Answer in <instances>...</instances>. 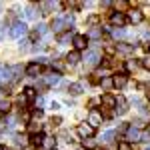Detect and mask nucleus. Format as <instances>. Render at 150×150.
<instances>
[{
    "instance_id": "1",
    "label": "nucleus",
    "mask_w": 150,
    "mask_h": 150,
    "mask_svg": "<svg viewBox=\"0 0 150 150\" xmlns=\"http://www.w3.org/2000/svg\"><path fill=\"white\" fill-rule=\"evenodd\" d=\"M72 16L70 14H64V16H60V18H54L52 24H50V28H52V32L54 34H60V32H64V30H68L70 24H72Z\"/></svg>"
},
{
    "instance_id": "2",
    "label": "nucleus",
    "mask_w": 150,
    "mask_h": 150,
    "mask_svg": "<svg viewBox=\"0 0 150 150\" xmlns=\"http://www.w3.org/2000/svg\"><path fill=\"white\" fill-rule=\"evenodd\" d=\"M102 120H104V116H102L100 110H90V114H88V124L92 128H98L102 124Z\"/></svg>"
},
{
    "instance_id": "3",
    "label": "nucleus",
    "mask_w": 150,
    "mask_h": 150,
    "mask_svg": "<svg viewBox=\"0 0 150 150\" xmlns=\"http://www.w3.org/2000/svg\"><path fill=\"white\" fill-rule=\"evenodd\" d=\"M126 14H122V12H112L110 14V24L112 26H118V28H122L124 24H126Z\"/></svg>"
},
{
    "instance_id": "4",
    "label": "nucleus",
    "mask_w": 150,
    "mask_h": 150,
    "mask_svg": "<svg viewBox=\"0 0 150 150\" xmlns=\"http://www.w3.org/2000/svg\"><path fill=\"white\" fill-rule=\"evenodd\" d=\"M84 60H86V64H90V66H96L100 60H104L102 56H100V52L98 50H88L86 52V56H84Z\"/></svg>"
},
{
    "instance_id": "5",
    "label": "nucleus",
    "mask_w": 150,
    "mask_h": 150,
    "mask_svg": "<svg viewBox=\"0 0 150 150\" xmlns=\"http://www.w3.org/2000/svg\"><path fill=\"white\" fill-rule=\"evenodd\" d=\"M76 132H78V134H80L84 140H86V138H92V136H94V128L90 126L88 122H84V124H78Z\"/></svg>"
},
{
    "instance_id": "6",
    "label": "nucleus",
    "mask_w": 150,
    "mask_h": 150,
    "mask_svg": "<svg viewBox=\"0 0 150 150\" xmlns=\"http://www.w3.org/2000/svg\"><path fill=\"white\" fill-rule=\"evenodd\" d=\"M42 74V66L38 64V62H30L28 66H26V76H32V78H38Z\"/></svg>"
},
{
    "instance_id": "7",
    "label": "nucleus",
    "mask_w": 150,
    "mask_h": 150,
    "mask_svg": "<svg viewBox=\"0 0 150 150\" xmlns=\"http://www.w3.org/2000/svg\"><path fill=\"white\" fill-rule=\"evenodd\" d=\"M74 48H76V52H80V50H86V46H88V38L84 34H76L74 36Z\"/></svg>"
},
{
    "instance_id": "8",
    "label": "nucleus",
    "mask_w": 150,
    "mask_h": 150,
    "mask_svg": "<svg viewBox=\"0 0 150 150\" xmlns=\"http://www.w3.org/2000/svg\"><path fill=\"white\" fill-rule=\"evenodd\" d=\"M138 140H142L140 130H138V128H134V126H128V130H126V142H138Z\"/></svg>"
},
{
    "instance_id": "9",
    "label": "nucleus",
    "mask_w": 150,
    "mask_h": 150,
    "mask_svg": "<svg viewBox=\"0 0 150 150\" xmlns=\"http://www.w3.org/2000/svg\"><path fill=\"white\" fill-rule=\"evenodd\" d=\"M26 30H28V28H26V24H24V22H16L10 28V36H12V38H20Z\"/></svg>"
},
{
    "instance_id": "10",
    "label": "nucleus",
    "mask_w": 150,
    "mask_h": 150,
    "mask_svg": "<svg viewBox=\"0 0 150 150\" xmlns=\"http://www.w3.org/2000/svg\"><path fill=\"white\" fill-rule=\"evenodd\" d=\"M126 18L132 24H140L142 20H144V14H142V10H128L126 12Z\"/></svg>"
},
{
    "instance_id": "11",
    "label": "nucleus",
    "mask_w": 150,
    "mask_h": 150,
    "mask_svg": "<svg viewBox=\"0 0 150 150\" xmlns=\"http://www.w3.org/2000/svg\"><path fill=\"white\" fill-rule=\"evenodd\" d=\"M112 80H114V88H124V86L128 84V74H124V72L114 74V76H112Z\"/></svg>"
},
{
    "instance_id": "12",
    "label": "nucleus",
    "mask_w": 150,
    "mask_h": 150,
    "mask_svg": "<svg viewBox=\"0 0 150 150\" xmlns=\"http://www.w3.org/2000/svg\"><path fill=\"white\" fill-rule=\"evenodd\" d=\"M126 110H128L126 98H124V96H118V98H116V112H118V114H124Z\"/></svg>"
},
{
    "instance_id": "13",
    "label": "nucleus",
    "mask_w": 150,
    "mask_h": 150,
    "mask_svg": "<svg viewBox=\"0 0 150 150\" xmlns=\"http://www.w3.org/2000/svg\"><path fill=\"white\" fill-rule=\"evenodd\" d=\"M102 106L104 108H116V96H112V94H104L102 96Z\"/></svg>"
},
{
    "instance_id": "14",
    "label": "nucleus",
    "mask_w": 150,
    "mask_h": 150,
    "mask_svg": "<svg viewBox=\"0 0 150 150\" xmlns=\"http://www.w3.org/2000/svg\"><path fill=\"white\" fill-rule=\"evenodd\" d=\"M132 50H134V46L128 44V42H118L116 44V52H120V54H130Z\"/></svg>"
},
{
    "instance_id": "15",
    "label": "nucleus",
    "mask_w": 150,
    "mask_h": 150,
    "mask_svg": "<svg viewBox=\"0 0 150 150\" xmlns=\"http://www.w3.org/2000/svg\"><path fill=\"white\" fill-rule=\"evenodd\" d=\"M60 82V72H50L46 78H44V84L46 86H52V84H58Z\"/></svg>"
},
{
    "instance_id": "16",
    "label": "nucleus",
    "mask_w": 150,
    "mask_h": 150,
    "mask_svg": "<svg viewBox=\"0 0 150 150\" xmlns=\"http://www.w3.org/2000/svg\"><path fill=\"white\" fill-rule=\"evenodd\" d=\"M112 6L116 8V12L126 14V12H128V6H130V2H126V0H118V2H112Z\"/></svg>"
},
{
    "instance_id": "17",
    "label": "nucleus",
    "mask_w": 150,
    "mask_h": 150,
    "mask_svg": "<svg viewBox=\"0 0 150 150\" xmlns=\"http://www.w3.org/2000/svg\"><path fill=\"white\" fill-rule=\"evenodd\" d=\"M78 60H80V52H76V50H72L66 54V62L68 64H78Z\"/></svg>"
},
{
    "instance_id": "18",
    "label": "nucleus",
    "mask_w": 150,
    "mask_h": 150,
    "mask_svg": "<svg viewBox=\"0 0 150 150\" xmlns=\"http://www.w3.org/2000/svg\"><path fill=\"white\" fill-rule=\"evenodd\" d=\"M100 86H102L104 90L112 88V86H114V80H112V76H102V80H100Z\"/></svg>"
},
{
    "instance_id": "19",
    "label": "nucleus",
    "mask_w": 150,
    "mask_h": 150,
    "mask_svg": "<svg viewBox=\"0 0 150 150\" xmlns=\"http://www.w3.org/2000/svg\"><path fill=\"white\" fill-rule=\"evenodd\" d=\"M70 94H74V96H78V94H82V84L80 82H74V84H70L68 86Z\"/></svg>"
},
{
    "instance_id": "20",
    "label": "nucleus",
    "mask_w": 150,
    "mask_h": 150,
    "mask_svg": "<svg viewBox=\"0 0 150 150\" xmlns=\"http://www.w3.org/2000/svg\"><path fill=\"white\" fill-rule=\"evenodd\" d=\"M102 36V28H92V30H88V34L86 38H92V40H98Z\"/></svg>"
},
{
    "instance_id": "21",
    "label": "nucleus",
    "mask_w": 150,
    "mask_h": 150,
    "mask_svg": "<svg viewBox=\"0 0 150 150\" xmlns=\"http://www.w3.org/2000/svg\"><path fill=\"white\" fill-rule=\"evenodd\" d=\"M54 146H56V140L54 138H44V142H42V148L44 150H54Z\"/></svg>"
},
{
    "instance_id": "22",
    "label": "nucleus",
    "mask_w": 150,
    "mask_h": 150,
    "mask_svg": "<svg viewBox=\"0 0 150 150\" xmlns=\"http://www.w3.org/2000/svg\"><path fill=\"white\" fill-rule=\"evenodd\" d=\"M24 96H26L28 100H36V88H32V86L24 88Z\"/></svg>"
},
{
    "instance_id": "23",
    "label": "nucleus",
    "mask_w": 150,
    "mask_h": 150,
    "mask_svg": "<svg viewBox=\"0 0 150 150\" xmlns=\"http://www.w3.org/2000/svg\"><path fill=\"white\" fill-rule=\"evenodd\" d=\"M40 8H42V10H44V14H46V12H52V10H54V8H56V4H54V2H40Z\"/></svg>"
},
{
    "instance_id": "24",
    "label": "nucleus",
    "mask_w": 150,
    "mask_h": 150,
    "mask_svg": "<svg viewBox=\"0 0 150 150\" xmlns=\"http://www.w3.org/2000/svg\"><path fill=\"white\" fill-rule=\"evenodd\" d=\"M30 142H32V144H36V146H42L44 136H42V134H32V136H30Z\"/></svg>"
},
{
    "instance_id": "25",
    "label": "nucleus",
    "mask_w": 150,
    "mask_h": 150,
    "mask_svg": "<svg viewBox=\"0 0 150 150\" xmlns=\"http://www.w3.org/2000/svg\"><path fill=\"white\" fill-rule=\"evenodd\" d=\"M10 108H12L10 100H0V112H2V114H4V112H10Z\"/></svg>"
},
{
    "instance_id": "26",
    "label": "nucleus",
    "mask_w": 150,
    "mask_h": 150,
    "mask_svg": "<svg viewBox=\"0 0 150 150\" xmlns=\"http://www.w3.org/2000/svg\"><path fill=\"white\" fill-rule=\"evenodd\" d=\"M114 138H116V132H114V130H108V132H106V134L102 136V140H104V142H112Z\"/></svg>"
},
{
    "instance_id": "27",
    "label": "nucleus",
    "mask_w": 150,
    "mask_h": 150,
    "mask_svg": "<svg viewBox=\"0 0 150 150\" xmlns=\"http://www.w3.org/2000/svg\"><path fill=\"white\" fill-rule=\"evenodd\" d=\"M28 130L32 132V134H40V130H42V124H36V122H30V126H28Z\"/></svg>"
},
{
    "instance_id": "28",
    "label": "nucleus",
    "mask_w": 150,
    "mask_h": 150,
    "mask_svg": "<svg viewBox=\"0 0 150 150\" xmlns=\"http://www.w3.org/2000/svg\"><path fill=\"white\" fill-rule=\"evenodd\" d=\"M12 74H14V80H18L20 78V74H22V66H12Z\"/></svg>"
},
{
    "instance_id": "29",
    "label": "nucleus",
    "mask_w": 150,
    "mask_h": 150,
    "mask_svg": "<svg viewBox=\"0 0 150 150\" xmlns=\"http://www.w3.org/2000/svg\"><path fill=\"white\" fill-rule=\"evenodd\" d=\"M118 150H132V146H130V142H126V140H120L118 142Z\"/></svg>"
},
{
    "instance_id": "30",
    "label": "nucleus",
    "mask_w": 150,
    "mask_h": 150,
    "mask_svg": "<svg viewBox=\"0 0 150 150\" xmlns=\"http://www.w3.org/2000/svg\"><path fill=\"white\" fill-rule=\"evenodd\" d=\"M82 146H84V148H94V140L92 138H86L84 142H82Z\"/></svg>"
},
{
    "instance_id": "31",
    "label": "nucleus",
    "mask_w": 150,
    "mask_h": 150,
    "mask_svg": "<svg viewBox=\"0 0 150 150\" xmlns=\"http://www.w3.org/2000/svg\"><path fill=\"white\" fill-rule=\"evenodd\" d=\"M26 104H28V98H26L24 94H20V96H18V106H26Z\"/></svg>"
},
{
    "instance_id": "32",
    "label": "nucleus",
    "mask_w": 150,
    "mask_h": 150,
    "mask_svg": "<svg viewBox=\"0 0 150 150\" xmlns=\"http://www.w3.org/2000/svg\"><path fill=\"white\" fill-rule=\"evenodd\" d=\"M112 34H114V38H122L124 36V30L122 28H116V30H112Z\"/></svg>"
},
{
    "instance_id": "33",
    "label": "nucleus",
    "mask_w": 150,
    "mask_h": 150,
    "mask_svg": "<svg viewBox=\"0 0 150 150\" xmlns=\"http://www.w3.org/2000/svg\"><path fill=\"white\" fill-rule=\"evenodd\" d=\"M36 32H38V34H44V32H46V24H38V26H36Z\"/></svg>"
},
{
    "instance_id": "34",
    "label": "nucleus",
    "mask_w": 150,
    "mask_h": 150,
    "mask_svg": "<svg viewBox=\"0 0 150 150\" xmlns=\"http://www.w3.org/2000/svg\"><path fill=\"white\" fill-rule=\"evenodd\" d=\"M26 14H28L30 18H34V16H36V8H34V6H30V8L26 10Z\"/></svg>"
},
{
    "instance_id": "35",
    "label": "nucleus",
    "mask_w": 150,
    "mask_h": 150,
    "mask_svg": "<svg viewBox=\"0 0 150 150\" xmlns=\"http://www.w3.org/2000/svg\"><path fill=\"white\" fill-rule=\"evenodd\" d=\"M142 66H144V68H146V70H150V56H148V58H144V60H142Z\"/></svg>"
},
{
    "instance_id": "36",
    "label": "nucleus",
    "mask_w": 150,
    "mask_h": 150,
    "mask_svg": "<svg viewBox=\"0 0 150 150\" xmlns=\"http://www.w3.org/2000/svg\"><path fill=\"white\" fill-rule=\"evenodd\" d=\"M60 122H62V118H60V116H52V124H54V126H58Z\"/></svg>"
},
{
    "instance_id": "37",
    "label": "nucleus",
    "mask_w": 150,
    "mask_h": 150,
    "mask_svg": "<svg viewBox=\"0 0 150 150\" xmlns=\"http://www.w3.org/2000/svg\"><path fill=\"white\" fill-rule=\"evenodd\" d=\"M34 120H40V118H42V110H34Z\"/></svg>"
},
{
    "instance_id": "38",
    "label": "nucleus",
    "mask_w": 150,
    "mask_h": 150,
    "mask_svg": "<svg viewBox=\"0 0 150 150\" xmlns=\"http://www.w3.org/2000/svg\"><path fill=\"white\" fill-rule=\"evenodd\" d=\"M126 68L128 70H134V68H136V62H132V60H130V62H126Z\"/></svg>"
},
{
    "instance_id": "39",
    "label": "nucleus",
    "mask_w": 150,
    "mask_h": 150,
    "mask_svg": "<svg viewBox=\"0 0 150 150\" xmlns=\"http://www.w3.org/2000/svg\"><path fill=\"white\" fill-rule=\"evenodd\" d=\"M68 38H70V32H66V34H62V36H60V42H66Z\"/></svg>"
},
{
    "instance_id": "40",
    "label": "nucleus",
    "mask_w": 150,
    "mask_h": 150,
    "mask_svg": "<svg viewBox=\"0 0 150 150\" xmlns=\"http://www.w3.org/2000/svg\"><path fill=\"white\" fill-rule=\"evenodd\" d=\"M38 36H40V34H38V32H36V30H34V32H30V38H32V40H36V38H38Z\"/></svg>"
},
{
    "instance_id": "41",
    "label": "nucleus",
    "mask_w": 150,
    "mask_h": 150,
    "mask_svg": "<svg viewBox=\"0 0 150 150\" xmlns=\"http://www.w3.org/2000/svg\"><path fill=\"white\" fill-rule=\"evenodd\" d=\"M146 134H148V136H150V124H148V128H146Z\"/></svg>"
},
{
    "instance_id": "42",
    "label": "nucleus",
    "mask_w": 150,
    "mask_h": 150,
    "mask_svg": "<svg viewBox=\"0 0 150 150\" xmlns=\"http://www.w3.org/2000/svg\"><path fill=\"white\" fill-rule=\"evenodd\" d=\"M146 98H148V100H150V90H148V92H146Z\"/></svg>"
},
{
    "instance_id": "43",
    "label": "nucleus",
    "mask_w": 150,
    "mask_h": 150,
    "mask_svg": "<svg viewBox=\"0 0 150 150\" xmlns=\"http://www.w3.org/2000/svg\"><path fill=\"white\" fill-rule=\"evenodd\" d=\"M146 50H148V52H150V46H146Z\"/></svg>"
},
{
    "instance_id": "44",
    "label": "nucleus",
    "mask_w": 150,
    "mask_h": 150,
    "mask_svg": "<svg viewBox=\"0 0 150 150\" xmlns=\"http://www.w3.org/2000/svg\"><path fill=\"white\" fill-rule=\"evenodd\" d=\"M0 150H4V146H0Z\"/></svg>"
},
{
    "instance_id": "45",
    "label": "nucleus",
    "mask_w": 150,
    "mask_h": 150,
    "mask_svg": "<svg viewBox=\"0 0 150 150\" xmlns=\"http://www.w3.org/2000/svg\"><path fill=\"white\" fill-rule=\"evenodd\" d=\"M0 10H2V4H0Z\"/></svg>"
},
{
    "instance_id": "46",
    "label": "nucleus",
    "mask_w": 150,
    "mask_h": 150,
    "mask_svg": "<svg viewBox=\"0 0 150 150\" xmlns=\"http://www.w3.org/2000/svg\"><path fill=\"white\" fill-rule=\"evenodd\" d=\"M4 150H10V148H4Z\"/></svg>"
},
{
    "instance_id": "47",
    "label": "nucleus",
    "mask_w": 150,
    "mask_h": 150,
    "mask_svg": "<svg viewBox=\"0 0 150 150\" xmlns=\"http://www.w3.org/2000/svg\"><path fill=\"white\" fill-rule=\"evenodd\" d=\"M0 116H2V112H0Z\"/></svg>"
},
{
    "instance_id": "48",
    "label": "nucleus",
    "mask_w": 150,
    "mask_h": 150,
    "mask_svg": "<svg viewBox=\"0 0 150 150\" xmlns=\"http://www.w3.org/2000/svg\"><path fill=\"white\" fill-rule=\"evenodd\" d=\"M80 150H84V148H80Z\"/></svg>"
}]
</instances>
